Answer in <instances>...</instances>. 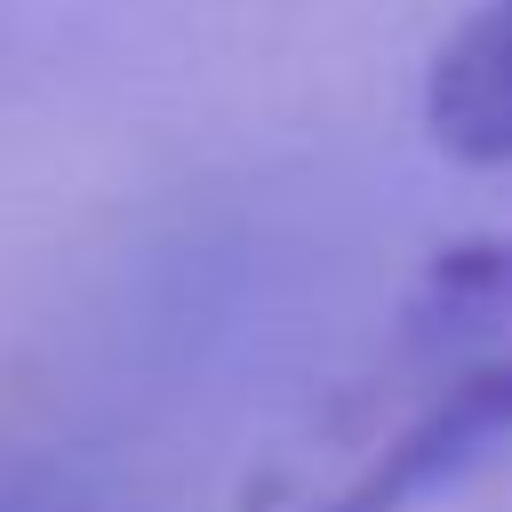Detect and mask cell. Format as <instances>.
<instances>
[{"label":"cell","instance_id":"6da1fadb","mask_svg":"<svg viewBox=\"0 0 512 512\" xmlns=\"http://www.w3.org/2000/svg\"><path fill=\"white\" fill-rule=\"evenodd\" d=\"M512 440V240L440 248L384 344L264 472L272 512H408Z\"/></svg>","mask_w":512,"mask_h":512},{"label":"cell","instance_id":"7a4b0ae2","mask_svg":"<svg viewBox=\"0 0 512 512\" xmlns=\"http://www.w3.org/2000/svg\"><path fill=\"white\" fill-rule=\"evenodd\" d=\"M424 128L464 168L512 160V0H480L424 72Z\"/></svg>","mask_w":512,"mask_h":512}]
</instances>
